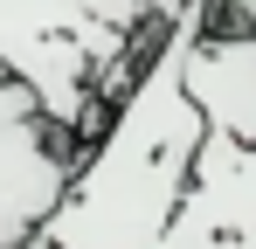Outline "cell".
<instances>
[{
  "label": "cell",
  "mask_w": 256,
  "mask_h": 249,
  "mask_svg": "<svg viewBox=\"0 0 256 249\" xmlns=\"http://www.w3.org/2000/svg\"><path fill=\"white\" fill-rule=\"evenodd\" d=\"M180 0H0V83H28L62 132H84L97 90L146 70Z\"/></svg>",
  "instance_id": "7a4b0ae2"
},
{
  "label": "cell",
  "mask_w": 256,
  "mask_h": 249,
  "mask_svg": "<svg viewBox=\"0 0 256 249\" xmlns=\"http://www.w3.org/2000/svg\"><path fill=\"white\" fill-rule=\"evenodd\" d=\"M214 21V0H180L160 48L118 97L90 160L70 173V194L48 214L35 249H160L194 160L208 146V118L187 90V48Z\"/></svg>",
  "instance_id": "6da1fadb"
},
{
  "label": "cell",
  "mask_w": 256,
  "mask_h": 249,
  "mask_svg": "<svg viewBox=\"0 0 256 249\" xmlns=\"http://www.w3.org/2000/svg\"><path fill=\"white\" fill-rule=\"evenodd\" d=\"M160 249H256V146L208 132Z\"/></svg>",
  "instance_id": "277c9868"
},
{
  "label": "cell",
  "mask_w": 256,
  "mask_h": 249,
  "mask_svg": "<svg viewBox=\"0 0 256 249\" xmlns=\"http://www.w3.org/2000/svg\"><path fill=\"white\" fill-rule=\"evenodd\" d=\"M214 7H228V21H250L256 28V0H214Z\"/></svg>",
  "instance_id": "8992f818"
},
{
  "label": "cell",
  "mask_w": 256,
  "mask_h": 249,
  "mask_svg": "<svg viewBox=\"0 0 256 249\" xmlns=\"http://www.w3.org/2000/svg\"><path fill=\"white\" fill-rule=\"evenodd\" d=\"M187 90L201 104L208 132H228L256 146V28H201V42L187 48Z\"/></svg>",
  "instance_id": "5b68a950"
},
{
  "label": "cell",
  "mask_w": 256,
  "mask_h": 249,
  "mask_svg": "<svg viewBox=\"0 0 256 249\" xmlns=\"http://www.w3.org/2000/svg\"><path fill=\"white\" fill-rule=\"evenodd\" d=\"M62 124L35 104L28 83H0V249H35L48 214L70 194Z\"/></svg>",
  "instance_id": "3957f363"
}]
</instances>
